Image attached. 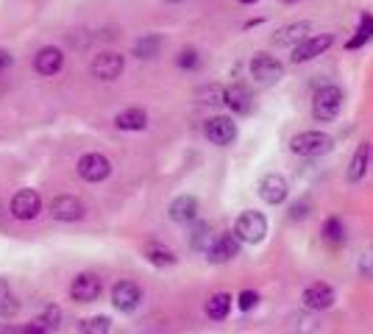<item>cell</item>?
<instances>
[{"instance_id":"obj_34","label":"cell","mask_w":373,"mask_h":334,"mask_svg":"<svg viewBox=\"0 0 373 334\" xmlns=\"http://www.w3.org/2000/svg\"><path fill=\"white\" fill-rule=\"evenodd\" d=\"M357 267H360V273H362L365 279H371V282H373V245H371V248H365V251L360 254Z\"/></svg>"},{"instance_id":"obj_28","label":"cell","mask_w":373,"mask_h":334,"mask_svg":"<svg viewBox=\"0 0 373 334\" xmlns=\"http://www.w3.org/2000/svg\"><path fill=\"white\" fill-rule=\"evenodd\" d=\"M78 332L81 334H109L112 332V321L106 315H95V318H87L78 323Z\"/></svg>"},{"instance_id":"obj_14","label":"cell","mask_w":373,"mask_h":334,"mask_svg":"<svg viewBox=\"0 0 373 334\" xmlns=\"http://www.w3.org/2000/svg\"><path fill=\"white\" fill-rule=\"evenodd\" d=\"M337 301V293L332 284H326V282H315V284H309L306 290H304V296H301V304L309 309V312H326V309H332Z\"/></svg>"},{"instance_id":"obj_1","label":"cell","mask_w":373,"mask_h":334,"mask_svg":"<svg viewBox=\"0 0 373 334\" xmlns=\"http://www.w3.org/2000/svg\"><path fill=\"white\" fill-rule=\"evenodd\" d=\"M343 101H345V95H343V89H340L337 84L321 87V89L315 92V98H312V117H315L318 123H332V120L340 117V111H343Z\"/></svg>"},{"instance_id":"obj_41","label":"cell","mask_w":373,"mask_h":334,"mask_svg":"<svg viewBox=\"0 0 373 334\" xmlns=\"http://www.w3.org/2000/svg\"><path fill=\"white\" fill-rule=\"evenodd\" d=\"M284 3H299V0H284Z\"/></svg>"},{"instance_id":"obj_3","label":"cell","mask_w":373,"mask_h":334,"mask_svg":"<svg viewBox=\"0 0 373 334\" xmlns=\"http://www.w3.org/2000/svg\"><path fill=\"white\" fill-rule=\"evenodd\" d=\"M234 237L240 243H248V245H260L262 240L267 237V218L257 212V209H245L240 212V218L234 223Z\"/></svg>"},{"instance_id":"obj_19","label":"cell","mask_w":373,"mask_h":334,"mask_svg":"<svg viewBox=\"0 0 373 334\" xmlns=\"http://www.w3.org/2000/svg\"><path fill=\"white\" fill-rule=\"evenodd\" d=\"M114 128L117 131H145L148 128V111L140 106H128V109L114 114Z\"/></svg>"},{"instance_id":"obj_21","label":"cell","mask_w":373,"mask_h":334,"mask_svg":"<svg viewBox=\"0 0 373 334\" xmlns=\"http://www.w3.org/2000/svg\"><path fill=\"white\" fill-rule=\"evenodd\" d=\"M309 28H312V23H306V20H301V23H290V26H282L276 34H273V45L276 48H293L296 42L309 34Z\"/></svg>"},{"instance_id":"obj_24","label":"cell","mask_w":373,"mask_h":334,"mask_svg":"<svg viewBox=\"0 0 373 334\" xmlns=\"http://www.w3.org/2000/svg\"><path fill=\"white\" fill-rule=\"evenodd\" d=\"M20 309H23L20 298L11 293V287H9V282H6V279H0V321L17 318V315H20Z\"/></svg>"},{"instance_id":"obj_30","label":"cell","mask_w":373,"mask_h":334,"mask_svg":"<svg viewBox=\"0 0 373 334\" xmlns=\"http://www.w3.org/2000/svg\"><path fill=\"white\" fill-rule=\"evenodd\" d=\"M212 243V228H209V223H198L195 228H192V237H189V245L195 248V251H206V245Z\"/></svg>"},{"instance_id":"obj_16","label":"cell","mask_w":373,"mask_h":334,"mask_svg":"<svg viewBox=\"0 0 373 334\" xmlns=\"http://www.w3.org/2000/svg\"><path fill=\"white\" fill-rule=\"evenodd\" d=\"M287 195H290V184H287V179H284L282 173H267V176H262L260 198L265 204L282 206V204L287 201Z\"/></svg>"},{"instance_id":"obj_13","label":"cell","mask_w":373,"mask_h":334,"mask_svg":"<svg viewBox=\"0 0 373 334\" xmlns=\"http://www.w3.org/2000/svg\"><path fill=\"white\" fill-rule=\"evenodd\" d=\"M104 293V282L98 273H78L70 284V298L75 304H92Z\"/></svg>"},{"instance_id":"obj_33","label":"cell","mask_w":373,"mask_h":334,"mask_svg":"<svg viewBox=\"0 0 373 334\" xmlns=\"http://www.w3.org/2000/svg\"><path fill=\"white\" fill-rule=\"evenodd\" d=\"M39 321H42V323L50 329V334H53L59 329V323H62V309H59V306H45V312L39 315Z\"/></svg>"},{"instance_id":"obj_18","label":"cell","mask_w":373,"mask_h":334,"mask_svg":"<svg viewBox=\"0 0 373 334\" xmlns=\"http://www.w3.org/2000/svg\"><path fill=\"white\" fill-rule=\"evenodd\" d=\"M167 218L173 223H195L198 221V198L195 195H179V198H173L170 201V206H167Z\"/></svg>"},{"instance_id":"obj_37","label":"cell","mask_w":373,"mask_h":334,"mask_svg":"<svg viewBox=\"0 0 373 334\" xmlns=\"http://www.w3.org/2000/svg\"><path fill=\"white\" fill-rule=\"evenodd\" d=\"M306 323H312L306 315H293V318H290V329H299V332H315V329L306 326Z\"/></svg>"},{"instance_id":"obj_9","label":"cell","mask_w":373,"mask_h":334,"mask_svg":"<svg viewBox=\"0 0 373 334\" xmlns=\"http://www.w3.org/2000/svg\"><path fill=\"white\" fill-rule=\"evenodd\" d=\"M140 304H143V287L137 282L123 279V282H117L112 287V306L117 312L131 315V312L140 309Z\"/></svg>"},{"instance_id":"obj_35","label":"cell","mask_w":373,"mask_h":334,"mask_svg":"<svg viewBox=\"0 0 373 334\" xmlns=\"http://www.w3.org/2000/svg\"><path fill=\"white\" fill-rule=\"evenodd\" d=\"M257 304H260V296H257L254 290H243V293L237 296V306H240L243 312H251Z\"/></svg>"},{"instance_id":"obj_15","label":"cell","mask_w":373,"mask_h":334,"mask_svg":"<svg viewBox=\"0 0 373 334\" xmlns=\"http://www.w3.org/2000/svg\"><path fill=\"white\" fill-rule=\"evenodd\" d=\"M62 67H65V50L59 45L39 48L34 56V73L42 78H53L56 73H62Z\"/></svg>"},{"instance_id":"obj_38","label":"cell","mask_w":373,"mask_h":334,"mask_svg":"<svg viewBox=\"0 0 373 334\" xmlns=\"http://www.w3.org/2000/svg\"><path fill=\"white\" fill-rule=\"evenodd\" d=\"M11 62H14V59H11V53H9L6 48H0V70H6Z\"/></svg>"},{"instance_id":"obj_43","label":"cell","mask_w":373,"mask_h":334,"mask_svg":"<svg viewBox=\"0 0 373 334\" xmlns=\"http://www.w3.org/2000/svg\"><path fill=\"white\" fill-rule=\"evenodd\" d=\"M0 212H3V206H0Z\"/></svg>"},{"instance_id":"obj_36","label":"cell","mask_w":373,"mask_h":334,"mask_svg":"<svg viewBox=\"0 0 373 334\" xmlns=\"http://www.w3.org/2000/svg\"><path fill=\"white\" fill-rule=\"evenodd\" d=\"M309 215V201H301V204H293L290 206V218L293 221H304Z\"/></svg>"},{"instance_id":"obj_22","label":"cell","mask_w":373,"mask_h":334,"mask_svg":"<svg viewBox=\"0 0 373 334\" xmlns=\"http://www.w3.org/2000/svg\"><path fill=\"white\" fill-rule=\"evenodd\" d=\"M162 45H165L162 34H143V37L134 39V45H131V53H134L137 59L148 62V59H156V56L162 53Z\"/></svg>"},{"instance_id":"obj_20","label":"cell","mask_w":373,"mask_h":334,"mask_svg":"<svg viewBox=\"0 0 373 334\" xmlns=\"http://www.w3.org/2000/svg\"><path fill=\"white\" fill-rule=\"evenodd\" d=\"M368 165H371V145H368V143H360L357 150H354V156H351V162H348L345 179H348L351 184H360V182L365 179V173H368Z\"/></svg>"},{"instance_id":"obj_2","label":"cell","mask_w":373,"mask_h":334,"mask_svg":"<svg viewBox=\"0 0 373 334\" xmlns=\"http://www.w3.org/2000/svg\"><path fill=\"white\" fill-rule=\"evenodd\" d=\"M335 148V140L326 134V131H301L290 140V150L296 156L304 159H318V156H326L329 150Z\"/></svg>"},{"instance_id":"obj_29","label":"cell","mask_w":373,"mask_h":334,"mask_svg":"<svg viewBox=\"0 0 373 334\" xmlns=\"http://www.w3.org/2000/svg\"><path fill=\"white\" fill-rule=\"evenodd\" d=\"M371 39H373V17H371V14H365V17L360 20L357 37L348 39V48L354 50V48H360V45H365V42H371Z\"/></svg>"},{"instance_id":"obj_40","label":"cell","mask_w":373,"mask_h":334,"mask_svg":"<svg viewBox=\"0 0 373 334\" xmlns=\"http://www.w3.org/2000/svg\"><path fill=\"white\" fill-rule=\"evenodd\" d=\"M167 3H182V0H167Z\"/></svg>"},{"instance_id":"obj_23","label":"cell","mask_w":373,"mask_h":334,"mask_svg":"<svg viewBox=\"0 0 373 334\" xmlns=\"http://www.w3.org/2000/svg\"><path fill=\"white\" fill-rule=\"evenodd\" d=\"M143 257H145L153 267H173V265L179 262L176 251H173V248H167L165 243H145Z\"/></svg>"},{"instance_id":"obj_10","label":"cell","mask_w":373,"mask_h":334,"mask_svg":"<svg viewBox=\"0 0 373 334\" xmlns=\"http://www.w3.org/2000/svg\"><path fill=\"white\" fill-rule=\"evenodd\" d=\"M50 218L59 223H75V221H84V215H87V206H84V201L78 198V195H56L53 201H50Z\"/></svg>"},{"instance_id":"obj_27","label":"cell","mask_w":373,"mask_h":334,"mask_svg":"<svg viewBox=\"0 0 373 334\" xmlns=\"http://www.w3.org/2000/svg\"><path fill=\"white\" fill-rule=\"evenodd\" d=\"M323 240L329 243V245H343L345 243V223L340 221V218H329V221L323 223Z\"/></svg>"},{"instance_id":"obj_25","label":"cell","mask_w":373,"mask_h":334,"mask_svg":"<svg viewBox=\"0 0 373 334\" xmlns=\"http://www.w3.org/2000/svg\"><path fill=\"white\" fill-rule=\"evenodd\" d=\"M231 301H234V298L228 296V293H215V296H209L206 306H204L206 318H209V321H226L228 312H231Z\"/></svg>"},{"instance_id":"obj_42","label":"cell","mask_w":373,"mask_h":334,"mask_svg":"<svg viewBox=\"0 0 373 334\" xmlns=\"http://www.w3.org/2000/svg\"><path fill=\"white\" fill-rule=\"evenodd\" d=\"M371 153H373V145H371Z\"/></svg>"},{"instance_id":"obj_6","label":"cell","mask_w":373,"mask_h":334,"mask_svg":"<svg viewBox=\"0 0 373 334\" xmlns=\"http://www.w3.org/2000/svg\"><path fill=\"white\" fill-rule=\"evenodd\" d=\"M204 134H206V140H209L212 145L228 148V145L237 143V134H240V131H237V123L231 120V114H215V117L206 120Z\"/></svg>"},{"instance_id":"obj_32","label":"cell","mask_w":373,"mask_h":334,"mask_svg":"<svg viewBox=\"0 0 373 334\" xmlns=\"http://www.w3.org/2000/svg\"><path fill=\"white\" fill-rule=\"evenodd\" d=\"M176 65H179L182 70H189V73H192V70H198V67H201V56H198V50H195V48H184V50L176 56Z\"/></svg>"},{"instance_id":"obj_26","label":"cell","mask_w":373,"mask_h":334,"mask_svg":"<svg viewBox=\"0 0 373 334\" xmlns=\"http://www.w3.org/2000/svg\"><path fill=\"white\" fill-rule=\"evenodd\" d=\"M0 334H50V329L39 321V318H34L31 323H0Z\"/></svg>"},{"instance_id":"obj_4","label":"cell","mask_w":373,"mask_h":334,"mask_svg":"<svg viewBox=\"0 0 373 334\" xmlns=\"http://www.w3.org/2000/svg\"><path fill=\"white\" fill-rule=\"evenodd\" d=\"M75 173L81 176V182H87V184H101V182H106L109 176H112V162L104 156V153H84L81 159H78V165H75Z\"/></svg>"},{"instance_id":"obj_12","label":"cell","mask_w":373,"mask_h":334,"mask_svg":"<svg viewBox=\"0 0 373 334\" xmlns=\"http://www.w3.org/2000/svg\"><path fill=\"white\" fill-rule=\"evenodd\" d=\"M240 248H243V243L234 234H221V237H212V243L206 245L204 254L212 265H226V262L240 257Z\"/></svg>"},{"instance_id":"obj_39","label":"cell","mask_w":373,"mask_h":334,"mask_svg":"<svg viewBox=\"0 0 373 334\" xmlns=\"http://www.w3.org/2000/svg\"><path fill=\"white\" fill-rule=\"evenodd\" d=\"M237 3H243V6H254L257 0H237Z\"/></svg>"},{"instance_id":"obj_31","label":"cell","mask_w":373,"mask_h":334,"mask_svg":"<svg viewBox=\"0 0 373 334\" xmlns=\"http://www.w3.org/2000/svg\"><path fill=\"white\" fill-rule=\"evenodd\" d=\"M195 98H198V104H209V106H218V104H223V87H221V84H209V87H201Z\"/></svg>"},{"instance_id":"obj_17","label":"cell","mask_w":373,"mask_h":334,"mask_svg":"<svg viewBox=\"0 0 373 334\" xmlns=\"http://www.w3.org/2000/svg\"><path fill=\"white\" fill-rule=\"evenodd\" d=\"M223 104L231 109V114H240V117L251 114V109H254V101H251V92H248L245 84H231V87H226Z\"/></svg>"},{"instance_id":"obj_5","label":"cell","mask_w":373,"mask_h":334,"mask_svg":"<svg viewBox=\"0 0 373 334\" xmlns=\"http://www.w3.org/2000/svg\"><path fill=\"white\" fill-rule=\"evenodd\" d=\"M335 45V34H306L293 45V65H306L318 56H323Z\"/></svg>"},{"instance_id":"obj_8","label":"cell","mask_w":373,"mask_h":334,"mask_svg":"<svg viewBox=\"0 0 373 334\" xmlns=\"http://www.w3.org/2000/svg\"><path fill=\"white\" fill-rule=\"evenodd\" d=\"M248 73L260 87H270V84L284 78V65L276 56H270V53H257L251 59V65H248Z\"/></svg>"},{"instance_id":"obj_11","label":"cell","mask_w":373,"mask_h":334,"mask_svg":"<svg viewBox=\"0 0 373 334\" xmlns=\"http://www.w3.org/2000/svg\"><path fill=\"white\" fill-rule=\"evenodd\" d=\"M9 212L14 221H34L42 212V198H39L37 189H20L14 192L11 204H9Z\"/></svg>"},{"instance_id":"obj_7","label":"cell","mask_w":373,"mask_h":334,"mask_svg":"<svg viewBox=\"0 0 373 334\" xmlns=\"http://www.w3.org/2000/svg\"><path fill=\"white\" fill-rule=\"evenodd\" d=\"M126 70V56L117 53V50H101L92 62H89V73L98 81H117Z\"/></svg>"}]
</instances>
